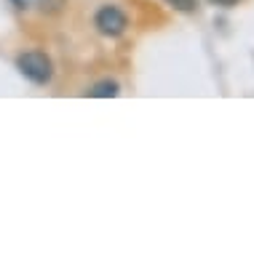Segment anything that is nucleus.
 <instances>
[{
	"label": "nucleus",
	"mask_w": 254,
	"mask_h": 256,
	"mask_svg": "<svg viewBox=\"0 0 254 256\" xmlns=\"http://www.w3.org/2000/svg\"><path fill=\"white\" fill-rule=\"evenodd\" d=\"M94 24H97V30L102 32V35H107V38L123 35L126 27H129V22H126V14L121 11V8H115V6L99 8L97 16H94Z\"/></svg>",
	"instance_id": "2"
},
{
	"label": "nucleus",
	"mask_w": 254,
	"mask_h": 256,
	"mask_svg": "<svg viewBox=\"0 0 254 256\" xmlns=\"http://www.w3.org/2000/svg\"><path fill=\"white\" fill-rule=\"evenodd\" d=\"M17 70L25 75L27 80H33L35 86H46L54 75V67H51V59L41 51H27L17 59Z\"/></svg>",
	"instance_id": "1"
},
{
	"label": "nucleus",
	"mask_w": 254,
	"mask_h": 256,
	"mask_svg": "<svg viewBox=\"0 0 254 256\" xmlns=\"http://www.w3.org/2000/svg\"><path fill=\"white\" fill-rule=\"evenodd\" d=\"M118 83L115 80H102V83H97L89 91V96H94V99H113V96H118Z\"/></svg>",
	"instance_id": "3"
},
{
	"label": "nucleus",
	"mask_w": 254,
	"mask_h": 256,
	"mask_svg": "<svg viewBox=\"0 0 254 256\" xmlns=\"http://www.w3.org/2000/svg\"><path fill=\"white\" fill-rule=\"evenodd\" d=\"M62 6H65V0H51V11H59ZM41 8L46 11V8H49V0H41Z\"/></svg>",
	"instance_id": "5"
},
{
	"label": "nucleus",
	"mask_w": 254,
	"mask_h": 256,
	"mask_svg": "<svg viewBox=\"0 0 254 256\" xmlns=\"http://www.w3.org/2000/svg\"><path fill=\"white\" fill-rule=\"evenodd\" d=\"M169 6H174L177 11H195L198 0H166Z\"/></svg>",
	"instance_id": "4"
},
{
	"label": "nucleus",
	"mask_w": 254,
	"mask_h": 256,
	"mask_svg": "<svg viewBox=\"0 0 254 256\" xmlns=\"http://www.w3.org/2000/svg\"><path fill=\"white\" fill-rule=\"evenodd\" d=\"M14 3H17V8H25V6H27V0H14Z\"/></svg>",
	"instance_id": "7"
},
{
	"label": "nucleus",
	"mask_w": 254,
	"mask_h": 256,
	"mask_svg": "<svg viewBox=\"0 0 254 256\" xmlns=\"http://www.w3.org/2000/svg\"><path fill=\"white\" fill-rule=\"evenodd\" d=\"M211 3H214V6H222V8H233L238 0H211Z\"/></svg>",
	"instance_id": "6"
}]
</instances>
